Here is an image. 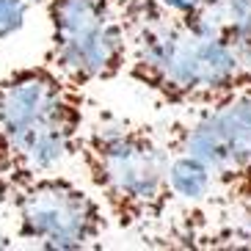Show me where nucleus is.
<instances>
[{
    "label": "nucleus",
    "instance_id": "f257e3e1",
    "mask_svg": "<svg viewBox=\"0 0 251 251\" xmlns=\"http://www.w3.org/2000/svg\"><path fill=\"white\" fill-rule=\"evenodd\" d=\"M127 30V77L166 108H199L251 80V67L226 42L155 0H119Z\"/></svg>",
    "mask_w": 251,
    "mask_h": 251
},
{
    "label": "nucleus",
    "instance_id": "f03ea898",
    "mask_svg": "<svg viewBox=\"0 0 251 251\" xmlns=\"http://www.w3.org/2000/svg\"><path fill=\"white\" fill-rule=\"evenodd\" d=\"M83 91L47 61L0 77V199L77 157L89 119Z\"/></svg>",
    "mask_w": 251,
    "mask_h": 251
},
{
    "label": "nucleus",
    "instance_id": "7ed1b4c3",
    "mask_svg": "<svg viewBox=\"0 0 251 251\" xmlns=\"http://www.w3.org/2000/svg\"><path fill=\"white\" fill-rule=\"evenodd\" d=\"M169 155L160 130L108 111L86 119L77 147V160L111 224L147 240L174 210L166 182Z\"/></svg>",
    "mask_w": 251,
    "mask_h": 251
},
{
    "label": "nucleus",
    "instance_id": "20e7f679",
    "mask_svg": "<svg viewBox=\"0 0 251 251\" xmlns=\"http://www.w3.org/2000/svg\"><path fill=\"white\" fill-rule=\"evenodd\" d=\"M8 232L14 243L50 251L100 249L111 229L100 196L77 179L47 171L17 185L3 199Z\"/></svg>",
    "mask_w": 251,
    "mask_h": 251
},
{
    "label": "nucleus",
    "instance_id": "39448f33",
    "mask_svg": "<svg viewBox=\"0 0 251 251\" xmlns=\"http://www.w3.org/2000/svg\"><path fill=\"white\" fill-rule=\"evenodd\" d=\"M160 133L169 152L193 155L213 169L218 199H251V80L215 102L185 108Z\"/></svg>",
    "mask_w": 251,
    "mask_h": 251
},
{
    "label": "nucleus",
    "instance_id": "423d86ee",
    "mask_svg": "<svg viewBox=\"0 0 251 251\" xmlns=\"http://www.w3.org/2000/svg\"><path fill=\"white\" fill-rule=\"evenodd\" d=\"M50 25L47 64L89 89L127 69V30L119 0H45Z\"/></svg>",
    "mask_w": 251,
    "mask_h": 251
},
{
    "label": "nucleus",
    "instance_id": "0eeeda50",
    "mask_svg": "<svg viewBox=\"0 0 251 251\" xmlns=\"http://www.w3.org/2000/svg\"><path fill=\"white\" fill-rule=\"evenodd\" d=\"M149 240L179 249H251V199H218L171 210Z\"/></svg>",
    "mask_w": 251,
    "mask_h": 251
},
{
    "label": "nucleus",
    "instance_id": "6e6552de",
    "mask_svg": "<svg viewBox=\"0 0 251 251\" xmlns=\"http://www.w3.org/2000/svg\"><path fill=\"white\" fill-rule=\"evenodd\" d=\"M193 23L226 42L251 67V0H204Z\"/></svg>",
    "mask_w": 251,
    "mask_h": 251
},
{
    "label": "nucleus",
    "instance_id": "1a4fd4ad",
    "mask_svg": "<svg viewBox=\"0 0 251 251\" xmlns=\"http://www.w3.org/2000/svg\"><path fill=\"white\" fill-rule=\"evenodd\" d=\"M166 182H169V193L174 204L193 207L218 199V177L213 174V169L201 163L199 157L185 155V152L169 155Z\"/></svg>",
    "mask_w": 251,
    "mask_h": 251
},
{
    "label": "nucleus",
    "instance_id": "9d476101",
    "mask_svg": "<svg viewBox=\"0 0 251 251\" xmlns=\"http://www.w3.org/2000/svg\"><path fill=\"white\" fill-rule=\"evenodd\" d=\"M36 0H0V42L23 33Z\"/></svg>",
    "mask_w": 251,
    "mask_h": 251
},
{
    "label": "nucleus",
    "instance_id": "9b49d317",
    "mask_svg": "<svg viewBox=\"0 0 251 251\" xmlns=\"http://www.w3.org/2000/svg\"><path fill=\"white\" fill-rule=\"evenodd\" d=\"M157 6L169 14L179 17V20H196V14L201 11L204 0H155Z\"/></svg>",
    "mask_w": 251,
    "mask_h": 251
},
{
    "label": "nucleus",
    "instance_id": "f8f14e48",
    "mask_svg": "<svg viewBox=\"0 0 251 251\" xmlns=\"http://www.w3.org/2000/svg\"><path fill=\"white\" fill-rule=\"evenodd\" d=\"M14 243V237L8 232V224H6V213H3V199H0V249H11Z\"/></svg>",
    "mask_w": 251,
    "mask_h": 251
}]
</instances>
